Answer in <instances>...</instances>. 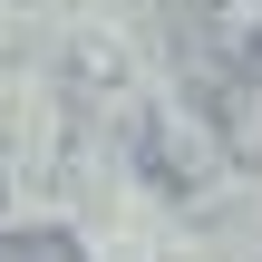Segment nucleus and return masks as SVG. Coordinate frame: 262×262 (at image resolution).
<instances>
[{
    "mask_svg": "<svg viewBox=\"0 0 262 262\" xmlns=\"http://www.w3.org/2000/svg\"><path fill=\"white\" fill-rule=\"evenodd\" d=\"M204 29L243 78H262V0H204Z\"/></svg>",
    "mask_w": 262,
    "mask_h": 262,
    "instance_id": "nucleus-1",
    "label": "nucleus"
},
{
    "mask_svg": "<svg viewBox=\"0 0 262 262\" xmlns=\"http://www.w3.org/2000/svg\"><path fill=\"white\" fill-rule=\"evenodd\" d=\"M0 262H88L58 224H29V233H0Z\"/></svg>",
    "mask_w": 262,
    "mask_h": 262,
    "instance_id": "nucleus-2",
    "label": "nucleus"
}]
</instances>
